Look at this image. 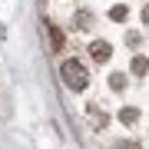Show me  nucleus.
Masks as SVG:
<instances>
[{
    "mask_svg": "<svg viewBox=\"0 0 149 149\" xmlns=\"http://www.w3.org/2000/svg\"><path fill=\"white\" fill-rule=\"evenodd\" d=\"M47 37H50V53H60L63 50V30L56 23H47Z\"/></svg>",
    "mask_w": 149,
    "mask_h": 149,
    "instance_id": "7ed1b4c3",
    "label": "nucleus"
},
{
    "mask_svg": "<svg viewBox=\"0 0 149 149\" xmlns=\"http://www.w3.org/2000/svg\"><path fill=\"white\" fill-rule=\"evenodd\" d=\"M90 56L96 60V63H106V60L113 56V47H109L106 40H93L90 43Z\"/></svg>",
    "mask_w": 149,
    "mask_h": 149,
    "instance_id": "f03ea898",
    "label": "nucleus"
},
{
    "mask_svg": "<svg viewBox=\"0 0 149 149\" xmlns=\"http://www.w3.org/2000/svg\"><path fill=\"white\" fill-rule=\"evenodd\" d=\"M123 83H126V73H109V86L113 90H123Z\"/></svg>",
    "mask_w": 149,
    "mask_h": 149,
    "instance_id": "0eeeda50",
    "label": "nucleus"
},
{
    "mask_svg": "<svg viewBox=\"0 0 149 149\" xmlns=\"http://www.w3.org/2000/svg\"><path fill=\"white\" fill-rule=\"evenodd\" d=\"M60 76H63V83H66L73 93H83L86 86H90V73H86V66L80 63V60H63Z\"/></svg>",
    "mask_w": 149,
    "mask_h": 149,
    "instance_id": "f257e3e1",
    "label": "nucleus"
},
{
    "mask_svg": "<svg viewBox=\"0 0 149 149\" xmlns=\"http://www.w3.org/2000/svg\"><path fill=\"white\" fill-rule=\"evenodd\" d=\"M143 23H149V7H146V10H143Z\"/></svg>",
    "mask_w": 149,
    "mask_h": 149,
    "instance_id": "9d476101",
    "label": "nucleus"
},
{
    "mask_svg": "<svg viewBox=\"0 0 149 149\" xmlns=\"http://www.w3.org/2000/svg\"><path fill=\"white\" fill-rule=\"evenodd\" d=\"M119 119H123V123H136V119H139V109H136V106H123V109H119Z\"/></svg>",
    "mask_w": 149,
    "mask_h": 149,
    "instance_id": "20e7f679",
    "label": "nucleus"
},
{
    "mask_svg": "<svg viewBox=\"0 0 149 149\" xmlns=\"http://www.w3.org/2000/svg\"><path fill=\"white\" fill-rule=\"evenodd\" d=\"M129 70H133L136 76H143L146 70H149V60H146V56H136V60H133V66H129Z\"/></svg>",
    "mask_w": 149,
    "mask_h": 149,
    "instance_id": "39448f33",
    "label": "nucleus"
},
{
    "mask_svg": "<svg viewBox=\"0 0 149 149\" xmlns=\"http://www.w3.org/2000/svg\"><path fill=\"white\" fill-rule=\"evenodd\" d=\"M109 17H113V20H126V17H129V7L116 3V7H113V10H109Z\"/></svg>",
    "mask_w": 149,
    "mask_h": 149,
    "instance_id": "423d86ee",
    "label": "nucleus"
},
{
    "mask_svg": "<svg viewBox=\"0 0 149 149\" xmlns=\"http://www.w3.org/2000/svg\"><path fill=\"white\" fill-rule=\"evenodd\" d=\"M116 149H139V143H133V139L129 143H116Z\"/></svg>",
    "mask_w": 149,
    "mask_h": 149,
    "instance_id": "1a4fd4ad",
    "label": "nucleus"
},
{
    "mask_svg": "<svg viewBox=\"0 0 149 149\" xmlns=\"http://www.w3.org/2000/svg\"><path fill=\"white\" fill-rule=\"evenodd\" d=\"M76 20H80V23H76V27H83V30H86V27H90V13H86V10H83L80 17H76Z\"/></svg>",
    "mask_w": 149,
    "mask_h": 149,
    "instance_id": "6e6552de",
    "label": "nucleus"
}]
</instances>
